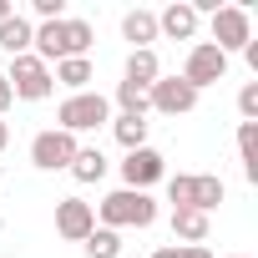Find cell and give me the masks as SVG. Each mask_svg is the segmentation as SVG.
<instances>
[{
  "label": "cell",
  "instance_id": "cell-1",
  "mask_svg": "<svg viewBox=\"0 0 258 258\" xmlns=\"http://www.w3.org/2000/svg\"><path fill=\"white\" fill-rule=\"evenodd\" d=\"M91 41H96V31H91L86 21H71V16H66V21H46V26L31 36V46H36L31 56L51 66V61H71V56H86V46H91Z\"/></svg>",
  "mask_w": 258,
  "mask_h": 258
},
{
  "label": "cell",
  "instance_id": "cell-2",
  "mask_svg": "<svg viewBox=\"0 0 258 258\" xmlns=\"http://www.w3.org/2000/svg\"><path fill=\"white\" fill-rule=\"evenodd\" d=\"M101 223L116 233V228H152L157 223V203L147 192H132V187H121L101 203Z\"/></svg>",
  "mask_w": 258,
  "mask_h": 258
},
{
  "label": "cell",
  "instance_id": "cell-3",
  "mask_svg": "<svg viewBox=\"0 0 258 258\" xmlns=\"http://www.w3.org/2000/svg\"><path fill=\"white\" fill-rule=\"evenodd\" d=\"M167 198H172V208L213 213V208L223 203V177H208V172H177V177H167Z\"/></svg>",
  "mask_w": 258,
  "mask_h": 258
},
{
  "label": "cell",
  "instance_id": "cell-4",
  "mask_svg": "<svg viewBox=\"0 0 258 258\" xmlns=\"http://www.w3.org/2000/svg\"><path fill=\"white\" fill-rule=\"evenodd\" d=\"M56 121H61V132H91V126H101V121H111V101L101 96V91H76V96H66L61 106H56Z\"/></svg>",
  "mask_w": 258,
  "mask_h": 258
},
{
  "label": "cell",
  "instance_id": "cell-5",
  "mask_svg": "<svg viewBox=\"0 0 258 258\" xmlns=\"http://www.w3.org/2000/svg\"><path fill=\"white\" fill-rule=\"evenodd\" d=\"M11 96H21V101H46L51 91H56V81H51V66L46 61H36L31 51L26 56H16V66H11Z\"/></svg>",
  "mask_w": 258,
  "mask_h": 258
},
{
  "label": "cell",
  "instance_id": "cell-6",
  "mask_svg": "<svg viewBox=\"0 0 258 258\" xmlns=\"http://www.w3.org/2000/svg\"><path fill=\"white\" fill-rule=\"evenodd\" d=\"M71 157H76V137L61 132V126H46V132L31 137V162L41 172H61V167H71Z\"/></svg>",
  "mask_w": 258,
  "mask_h": 258
},
{
  "label": "cell",
  "instance_id": "cell-7",
  "mask_svg": "<svg viewBox=\"0 0 258 258\" xmlns=\"http://www.w3.org/2000/svg\"><path fill=\"white\" fill-rule=\"evenodd\" d=\"M198 106V91L182 81V76H157L147 86V111H162V116H187Z\"/></svg>",
  "mask_w": 258,
  "mask_h": 258
},
{
  "label": "cell",
  "instance_id": "cell-8",
  "mask_svg": "<svg viewBox=\"0 0 258 258\" xmlns=\"http://www.w3.org/2000/svg\"><path fill=\"white\" fill-rule=\"evenodd\" d=\"M248 41H253L248 11H243V6H218V11H213V46L228 56V51H243Z\"/></svg>",
  "mask_w": 258,
  "mask_h": 258
},
{
  "label": "cell",
  "instance_id": "cell-9",
  "mask_svg": "<svg viewBox=\"0 0 258 258\" xmlns=\"http://www.w3.org/2000/svg\"><path fill=\"white\" fill-rule=\"evenodd\" d=\"M228 76V56L213 46V41H198L192 51H187V66H182V81L192 86V91H203V86H213V81H223Z\"/></svg>",
  "mask_w": 258,
  "mask_h": 258
},
{
  "label": "cell",
  "instance_id": "cell-10",
  "mask_svg": "<svg viewBox=\"0 0 258 258\" xmlns=\"http://www.w3.org/2000/svg\"><path fill=\"white\" fill-rule=\"evenodd\" d=\"M162 172H167V162H162V152H152V147L126 152V162H121V182L132 187V192H147L152 182H162Z\"/></svg>",
  "mask_w": 258,
  "mask_h": 258
},
{
  "label": "cell",
  "instance_id": "cell-11",
  "mask_svg": "<svg viewBox=\"0 0 258 258\" xmlns=\"http://www.w3.org/2000/svg\"><path fill=\"white\" fill-rule=\"evenodd\" d=\"M96 228V208L81 203V198H61L56 203V233L71 238V243H86V233Z\"/></svg>",
  "mask_w": 258,
  "mask_h": 258
},
{
  "label": "cell",
  "instance_id": "cell-12",
  "mask_svg": "<svg viewBox=\"0 0 258 258\" xmlns=\"http://www.w3.org/2000/svg\"><path fill=\"white\" fill-rule=\"evenodd\" d=\"M157 36H172V41H192V36H198V11L187 6V0H182V6H167V11L157 16Z\"/></svg>",
  "mask_w": 258,
  "mask_h": 258
},
{
  "label": "cell",
  "instance_id": "cell-13",
  "mask_svg": "<svg viewBox=\"0 0 258 258\" xmlns=\"http://www.w3.org/2000/svg\"><path fill=\"white\" fill-rule=\"evenodd\" d=\"M121 36L132 41L137 51H152V41H157V16H152V11H126V16H121Z\"/></svg>",
  "mask_w": 258,
  "mask_h": 258
},
{
  "label": "cell",
  "instance_id": "cell-14",
  "mask_svg": "<svg viewBox=\"0 0 258 258\" xmlns=\"http://www.w3.org/2000/svg\"><path fill=\"white\" fill-rule=\"evenodd\" d=\"M208 213H198V208H172V238H182V243H208Z\"/></svg>",
  "mask_w": 258,
  "mask_h": 258
},
{
  "label": "cell",
  "instance_id": "cell-15",
  "mask_svg": "<svg viewBox=\"0 0 258 258\" xmlns=\"http://www.w3.org/2000/svg\"><path fill=\"white\" fill-rule=\"evenodd\" d=\"M157 76H162V66H157V51H132V56H126V86L147 91Z\"/></svg>",
  "mask_w": 258,
  "mask_h": 258
},
{
  "label": "cell",
  "instance_id": "cell-16",
  "mask_svg": "<svg viewBox=\"0 0 258 258\" xmlns=\"http://www.w3.org/2000/svg\"><path fill=\"white\" fill-rule=\"evenodd\" d=\"M31 36H36V26H31L26 16H11V21H0V51H11V56H26V51H31Z\"/></svg>",
  "mask_w": 258,
  "mask_h": 258
},
{
  "label": "cell",
  "instance_id": "cell-17",
  "mask_svg": "<svg viewBox=\"0 0 258 258\" xmlns=\"http://www.w3.org/2000/svg\"><path fill=\"white\" fill-rule=\"evenodd\" d=\"M96 71H91V61L86 56H71V61H56V71H51V81H61V86H71V96L76 91H86V81H91Z\"/></svg>",
  "mask_w": 258,
  "mask_h": 258
},
{
  "label": "cell",
  "instance_id": "cell-18",
  "mask_svg": "<svg viewBox=\"0 0 258 258\" xmlns=\"http://www.w3.org/2000/svg\"><path fill=\"white\" fill-rule=\"evenodd\" d=\"M76 182H101L106 177V157L96 152V147H76V157H71V167H66Z\"/></svg>",
  "mask_w": 258,
  "mask_h": 258
},
{
  "label": "cell",
  "instance_id": "cell-19",
  "mask_svg": "<svg viewBox=\"0 0 258 258\" xmlns=\"http://www.w3.org/2000/svg\"><path fill=\"white\" fill-rule=\"evenodd\" d=\"M111 132H116V142L126 152H137V147H147V116H116Z\"/></svg>",
  "mask_w": 258,
  "mask_h": 258
},
{
  "label": "cell",
  "instance_id": "cell-20",
  "mask_svg": "<svg viewBox=\"0 0 258 258\" xmlns=\"http://www.w3.org/2000/svg\"><path fill=\"white\" fill-rule=\"evenodd\" d=\"M238 152H243L248 182H258V121H243V126H238Z\"/></svg>",
  "mask_w": 258,
  "mask_h": 258
},
{
  "label": "cell",
  "instance_id": "cell-21",
  "mask_svg": "<svg viewBox=\"0 0 258 258\" xmlns=\"http://www.w3.org/2000/svg\"><path fill=\"white\" fill-rule=\"evenodd\" d=\"M116 253H121V233H111V228L86 233V258H116Z\"/></svg>",
  "mask_w": 258,
  "mask_h": 258
},
{
  "label": "cell",
  "instance_id": "cell-22",
  "mask_svg": "<svg viewBox=\"0 0 258 258\" xmlns=\"http://www.w3.org/2000/svg\"><path fill=\"white\" fill-rule=\"evenodd\" d=\"M116 106H121V116H147V91H137V86H116Z\"/></svg>",
  "mask_w": 258,
  "mask_h": 258
},
{
  "label": "cell",
  "instance_id": "cell-23",
  "mask_svg": "<svg viewBox=\"0 0 258 258\" xmlns=\"http://www.w3.org/2000/svg\"><path fill=\"white\" fill-rule=\"evenodd\" d=\"M238 111H243V121H258V81H248L238 91Z\"/></svg>",
  "mask_w": 258,
  "mask_h": 258
},
{
  "label": "cell",
  "instance_id": "cell-24",
  "mask_svg": "<svg viewBox=\"0 0 258 258\" xmlns=\"http://www.w3.org/2000/svg\"><path fill=\"white\" fill-rule=\"evenodd\" d=\"M31 11L41 16V26L46 21H66V0H31Z\"/></svg>",
  "mask_w": 258,
  "mask_h": 258
},
{
  "label": "cell",
  "instance_id": "cell-25",
  "mask_svg": "<svg viewBox=\"0 0 258 258\" xmlns=\"http://www.w3.org/2000/svg\"><path fill=\"white\" fill-rule=\"evenodd\" d=\"M172 258H213V253H208L203 243H177V248H172Z\"/></svg>",
  "mask_w": 258,
  "mask_h": 258
},
{
  "label": "cell",
  "instance_id": "cell-26",
  "mask_svg": "<svg viewBox=\"0 0 258 258\" xmlns=\"http://www.w3.org/2000/svg\"><path fill=\"white\" fill-rule=\"evenodd\" d=\"M11 101H16V96H11V81H6V76H0V111H6Z\"/></svg>",
  "mask_w": 258,
  "mask_h": 258
},
{
  "label": "cell",
  "instance_id": "cell-27",
  "mask_svg": "<svg viewBox=\"0 0 258 258\" xmlns=\"http://www.w3.org/2000/svg\"><path fill=\"white\" fill-rule=\"evenodd\" d=\"M6 142H11V126H6V121H0V152H6Z\"/></svg>",
  "mask_w": 258,
  "mask_h": 258
},
{
  "label": "cell",
  "instance_id": "cell-28",
  "mask_svg": "<svg viewBox=\"0 0 258 258\" xmlns=\"http://www.w3.org/2000/svg\"><path fill=\"white\" fill-rule=\"evenodd\" d=\"M11 16H16V11H11V0H0V21H11Z\"/></svg>",
  "mask_w": 258,
  "mask_h": 258
},
{
  "label": "cell",
  "instance_id": "cell-29",
  "mask_svg": "<svg viewBox=\"0 0 258 258\" xmlns=\"http://www.w3.org/2000/svg\"><path fill=\"white\" fill-rule=\"evenodd\" d=\"M233 258H248V253H233Z\"/></svg>",
  "mask_w": 258,
  "mask_h": 258
},
{
  "label": "cell",
  "instance_id": "cell-30",
  "mask_svg": "<svg viewBox=\"0 0 258 258\" xmlns=\"http://www.w3.org/2000/svg\"><path fill=\"white\" fill-rule=\"evenodd\" d=\"M0 228H6V218H0Z\"/></svg>",
  "mask_w": 258,
  "mask_h": 258
},
{
  "label": "cell",
  "instance_id": "cell-31",
  "mask_svg": "<svg viewBox=\"0 0 258 258\" xmlns=\"http://www.w3.org/2000/svg\"><path fill=\"white\" fill-rule=\"evenodd\" d=\"M0 177H6V172H0Z\"/></svg>",
  "mask_w": 258,
  "mask_h": 258
}]
</instances>
